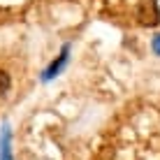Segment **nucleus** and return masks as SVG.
Returning <instances> with one entry per match:
<instances>
[{
	"instance_id": "obj_3",
	"label": "nucleus",
	"mask_w": 160,
	"mask_h": 160,
	"mask_svg": "<svg viewBox=\"0 0 160 160\" xmlns=\"http://www.w3.org/2000/svg\"><path fill=\"white\" fill-rule=\"evenodd\" d=\"M0 160H14L12 156V130L5 123L0 130Z\"/></svg>"
},
{
	"instance_id": "obj_4",
	"label": "nucleus",
	"mask_w": 160,
	"mask_h": 160,
	"mask_svg": "<svg viewBox=\"0 0 160 160\" xmlns=\"http://www.w3.org/2000/svg\"><path fill=\"white\" fill-rule=\"evenodd\" d=\"M9 86H12V79H9V74L0 70V95L9 91Z\"/></svg>"
},
{
	"instance_id": "obj_5",
	"label": "nucleus",
	"mask_w": 160,
	"mask_h": 160,
	"mask_svg": "<svg viewBox=\"0 0 160 160\" xmlns=\"http://www.w3.org/2000/svg\"><path fill=\"white\" fill-rule=\"evenodd\" d=\"M151 47H153V51H156V56H160V35H156V37H153Z\"/></svg>"
},
{
	"instance_id": "obj_2",
	"label": "nucleus",
	"mask_w": 160,
	"mask_h": 160,
	"mask_svg": "<svg viewBox=\"0 0 160 160\" xmlns=\"http://www.w3.org/2000/svg\"><path fill=\"white\" fill-rule=\"evenodd\" d=\"M70 49H72L70 44H65V47L60 49L58 58H56V60H53V63H51V65H49V68L42 72V81H51L53 77H58V74L65 70V65H68V60H70Z\"/></svg>"
},
{
	"instance_id": "obj_1",
	"label": "nucleus",
	"mask_w": 160,
	"mask_h": 160,
	"mask_svg": "<svg viewBox=\"0 0 160 160\" xmlns=\"http://www.w3.org/2000/svg\"><path fill=\"white\" fill-rule=\"evenodd\" d=\"M137 19H139V23L144 26H158L160 23V12H158V2L156 0H144V2L139 5V9H137Z\"/></svg>"
}]
</instances>
